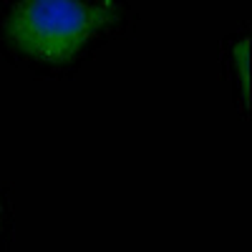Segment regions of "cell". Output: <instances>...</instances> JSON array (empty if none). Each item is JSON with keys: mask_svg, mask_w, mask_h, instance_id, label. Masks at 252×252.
Wrapping results in <instances>:
<instances>
[{"mask_svg": "<svg viewBox=\"0 0 252 252\" xmlns=\"http://www.w3.org/2000/svg\"><path fill=\"white\" fill-rule=\"evenodd\" d=\"M247 40H242V43L237 46V58H240V63H242V81H245V94H250V71H247Z\"/></svg>", "mask_w": 252, "mask_h": 252, "instance_id": "7a4b0ae2", "label": "cell"}, {"mask_svg": "<svg viewBox=\"0 0 252 252\" xmlns=\"http://www.w3.org/2000/svg\"><path fill=\"white\" fill-rule=\"evenodd\" d=\"M111 20L86 0H20L8 18V35L31 58L63 63L76 58Z\"/></svg>", "mask_w": 252, "mask_h": 252, "instance_id": "6da1fadb", "label": "cell"}]
</instances>
